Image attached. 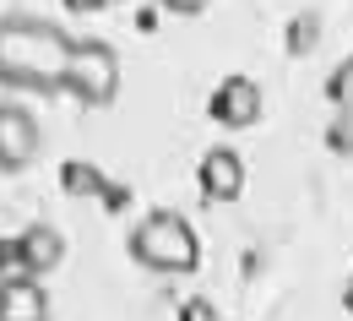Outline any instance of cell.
Here are the masks:
<instances>
[{
    "label": "cell",
    "instance_id": "6da1fadb",
    "mask_svg": "<svg viewBox=\"0 0 353 321\" xmlns=\"http://www.w3.org/2000/svg\"><path fill=\"white\" fill-rule=\"evenodd\" d=\"M71 44L77 39L44 17H28V11L0 17V82L17 93H60Z\"/></svg>",
    "mask_w": 353,
    "mask_h": 321
},
{
    "label": "cell",
    "instance_id": "7a4b0ae2",
    "mask_svg": "<svg viewBox=\"0 0 353 321\" xmlns=\"http://www.w3.org/2000/svg\"><path fill=\"white\" fill-rule=\"evenodd\" d=\"M131 256L147 273H196L201 245H196V229H190L179 213L158 207V213H147L131 229Z\"/></svg>",
    "mask_w": 353,
    "mask_h": 321
},
{
    "label": "cell",
    "instance_id": "3957f363",
    "mask_svg": "<svg viewBox=\"0 0 353 321\" xmlns=\"http://www.w3.org/2000/svg\"><path fill=\"white\" fill-rule=\"evenodd\" d=\"M65 88L77 93L88 109L114 104V93H120V55L103 44V39H77L71 60H65Z\"/></svg>",
    "mask_w": 353,
    "mask_h": 321
},
{
    "label": "cell",
    "instance_id": "277c9868",
    "mask_svg": "<svg viewBox=\"0 0 353 321\" xmlns=\"http://www.w3.org/2000/svg\"><path fill=\"white\" fill-rule=\"evenodd\" d=\"M44 147V126L28 104H0V175H22Z\"/></svg>",
    "mask_w": 353,
    "mask_h": 321
},
{
    "label": "cell",
    "instance_id": "5b68a950",
    "mask_svg": "<svg viewBox=\"0 0 353 321\" xmlns=\"http://www.w3.org/2000/svg\"><path fill=\"white\" fill-rule=\"evenodd\" d=\"M212 120L228 126V131L256 126V120H261V88H256L250 77H228V82H218V93H212Z\"/></svg>",
    "mask_w": 353,
    "mask_h": 321
},
{
    "label": "cell",
    "instance_id": "8992f818",
    "mask_svg": "<svg viewBox=\"0 0 353 321\" xmlns=\"http://www.w3.org/2000/svg\"><path fill=\"white\" fill-rule=\"evenodd\" d=\"M0 321H49V289L44 278H0Z\"/></svg>",
    "mask_w": 353,
    "mask_h": 321
},
{
    "label": "cell",
    "instance_id": "52a82bcc",
    "mask_svg": "<svg viewBox=\"0 0 353 321\" xmlns=\"http://www.w3.org/2000/svg\"><path fill=\"white\" fill-rule=\"evenodd\" d=\"M196 180H201V196H207V202H234V196L245 191V158H239L234 147H212V153L201 158Z\"/></svg>",
    "mask_w": 353,
    "mask_h": 321
},
{
    "label": "cell",
    "instance_id": "ba28073f",
    "mask_svg": "<svg viewBox=\"0 0 353 321\" xmlns=\"http://www.w3.org/2000/svg\"><path fill=\"white\" fill-rule=\"evenodd\" d=\"M17 256H22V273L28 278H44L49 267H60V256H65V245H60V234L39 224V229H28L17 240Z\"/></svg>",
    "mask_w": 353,
    "mask_h": 321
},
{
    "label": "cell",
    "instance_id": "9c48e42d",
    "mask_svg": "<svg viewBox=\"0 0 353 321\" xmlns=\"http://www.w3.org/2000/svg\"><path fill=\"white\" fill-rule=\"evenodd\" d=\"M179 321H223V316H218V305H212V300H185Z\"/></svg>",
    "mask_w": 353,
    "mask_h": 321
},
{
    "label": "cell",
    "instance_id": "30bf717a",
    "mask_svg": "<svg viewBox=\"0 0 353 321\" xmlns=\"http://www.w3.org/2000/svg\"><path fill=\"white\" fill-rule=\"evenodd\" d=\"M163 11H174V17H196V11H207L212 0H158Z\"/></svg>",
    "mask_w": 353,
    "mask_h": 321
},
{
    "label": "cell",
    "instance_id": "8fae6325",
    "mask_svg": "<svg viewBox=\"0 0 353 321\" xmlns=\"http://www.w3.org/2000/svg\"><path fill=\"white\" fill-rule=\"evenodd\" d=\"M332 142H337V147H348V153H353V109H343V120H337V131H332Z\"/></svg>",
    "mask_w": 353,
    "mask_h": 321
},
{
    "label": "cell",
    "instance_id": "7c38bea8",
    "mask_svg": "<svg viewBox=\"0 0 353 321\" xmlns=\"http://www.w3.org/2000/svg\"><path fill=\"white\" fill-rule=\"evenodd\" d=\"M65 6H71V11H82V17H92V11H109L114 0H65Z\"/></svg>",
    "mask_w": 353,
    "mask_h": 321
},
{
    "label": "cell",
    "instance_id": "4fadbf2b",
    "mask_svg": "<svg viewBox=\"0 0 353 321\" xmlns=\"http://www.w3.org/2000/svg\"><path fill=\"white\" fill-rule=\"evenodd\" d=\"M348 311H353V283H348Z\"/></svg>",
    "mask_w": 353,
    "mask_h": 321
}]
</instances>
